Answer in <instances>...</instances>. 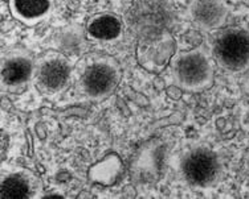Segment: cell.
Wrapping results in <instances>:
<instances>
[{"label": "cell", "mask_w": 249, "mask_h": 199, "mask_svg": "<svg viewBox=\"0 0 249 199\" xmlns=\"http://www.w3.org/2000/svg\"><path fill=\"white\" fill-rule=\"evenodd\" d=\"M29 73H31L29 62L24 60H14L5 65L3 70V78L7 83L15 85V83L25 81L29 77Z\"/></svg>", "instance_id": "52a82bcc"}, {"label": "cell", "mask_w": 249, "mask_h": 199, "mask_svg": "<svg viewBox=\"0 0 249 199\" xmlns=\"http://www.w3.org/2000/svg\"><path fill=\"white\" fill-rule=\"evenodd\" d=\"M85 89L90 95H102L114 85V71L104 65L91 66L85 74Z\"/></svg>", "instance_id": "277c9868"}, {"label": "cell", "mask_w": 249, "mask_h": 199, "mask_svg": "<svg viewBox=\"0 0 249 199\" xmlns=\"http://www.w3.org/2000/svg\"><path fill=\"white\" fill-rule=\"evenodd\" d=\"M69 70L65 63L60 61H52L47 63L41 70V81L51 89L61 87L68 79Z\"/></svg>", "instance_id": "5b68a950"}, {"label": "cell", "mask_w": 249, "mask_h": 199, "mask_svg": "<svg viewBox=\"0 0 249 199\" xmlns=\"http://www.w3.org/2000/svg\"><path fill=\"white\" fill-rule=\"evenodd\" d=\"M48 0H15V8L24 17L32 19L48 10Z\"/></svg>", "instance_id": "30bf717a"}, {"label": "cell", "mask_w": 249, "mask_h": 199, "mask_svg": "<svg viewBox=\"0 0 249 199\" xmlns=\"http://www.w3.org/2000/svg\"><path fill=\"white\" fill-rule=\"evenodd\" d=\"M195 15L197 19L200 20V23L206 24V25H217L221 23L224 12L219 4H216L211 0H208V1L206 0V1H201L197 4Z\"/></svg>", "instance_id": "ba28073f"}, {"label": "cell", "mask_w": 249, "mask_h": 199, "mask_svg": "<svg viewBox=\"0 0 249 199\" xmlns=\"http://www.w3.org/2000/svg\"><path fill=\"white\" fill-rule=\"evenodd\" d=\"M183 171L187 180L195 185H207L215 178L217 162L215 156L207 151H196L187 157L183 164Z\"/></svg>", "instance_id": "7a4b0ae2"}, {"label": "cell", "mask_w": 249, "mask_h": 199, "mask_svg": "<svg viewBox=\"0 0 249 199\" xmlns=\"http://www.w3.org/2000/svg\"><path fill=\"white\" fill-rule=\"evenodd\" d=\"M215 56L224 67L243 69L249 63V36L240 31L221 36L216 43Z\"/></svg>", "instance_id": "6da1fadb"}, {"label": "cell", "mask_w": 249, "mask_h": 199, "mask_svg": "<svg viewBox=\"0 0 249 199\" xmlns=\"http://www.w3.org/2000/svg\"><path fill=\"white\" fill-rule=\"evenodd\" d=\"M178 74L183 83L188 86H200L207 82L211 74V69L203 56L190 54L179 62Z\"/></svg>", "instance_id": "3957f363"}, {"label": "cell", "mask_w": 249, "mask_h": 199, "mask_svg": "<svg viewBox=\"0 0 249 199\" xmlns=\"http://www.w3.org/2000/svg\"><path fill=\"white\" fill-rule=\"evenodd\" d=\"M28 184L20 177H10L1 185V198L7 199H25L28 198Z\"/></svg>", "instance_id": "9c48e42d"}, {"label": "cell", "mask_w": 249, "mask_h": 199, "mask_svg": "<svg viewBox=\"0 0 249 199\" xmlns=\"http://www.w3.org/2000/svg\"><path fill=\"white\" fill-rule=\"evenodd\" d=\"M89 32L97 38H109L117 37L121 32V24L115 17L111 16H102L100 19L94 20L89 27Z\"/></svg>", "instance_id": "8992f818"}]
</instances>
